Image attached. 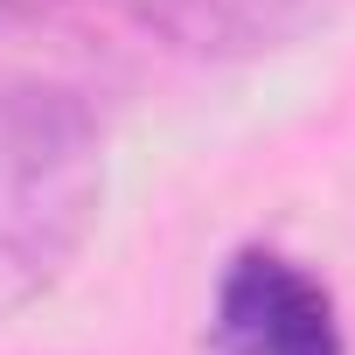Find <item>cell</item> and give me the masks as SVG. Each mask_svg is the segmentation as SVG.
I'll return each instance as SVG.
<instances>
[{
    "mask_svg": "<svg viewBox=\"0 0 355 355\" xmlns=\"http://www.w3.org/2000/svg\"><path fill=\"white\" fill-rule=\"evenodd\" d=\"M105 209V132L63 84H0V313L63 286Z\"/></svg>",
    "mask_w": 355,
    "mask_h": 355,
    "instance_id": "obj_1",
    "label": "cell"
},
{
    "mask_svg": "<svg viewBox=\"0 0 355 355\" xmlns=\"http://www.w3.org/2000/svg\"><path fill=\"white\" fill-rule=\"evenodd\" d=\"M209 341L216 355H348L341 306L327 279H313L300 258L272 244H244L209 306Z\"/></svg>",
    "mask_w": 355,
    "mask_h": 355,
    "instance_id": "obj_2",
    "label": "cell"
},
{
    "mask_svg": "<svg viewBox=\"0 0 355 355\" xmlns=\"http://www.w3.org/2000/svg\"><path fill=\"white\" fill-rule=\"evenodd\" d=\"M132 8L146 28L196 56H258L279 49L293 28H306L320 0H132Z\"/></svg>",
    "mask_w": 355,
    "mask_h": 355,
    "instance_id": "obj_3",
    "label": "cell"
},
{
    "mask_svg": "<svg viewBox=\"0 0 355 355\" xmlns=\"http://www.w3.org/2000/svg\"><path fill=\"white\" fill-rule=\"evenodd\" d=\"M63 8H84V0H0V21H42V15H63Z\"/></svg>",
    "mask_w": 355,
    "mask_h": 355,
    "instance_id": "obj_4",
    "label": "cell"
}]
</instances>
